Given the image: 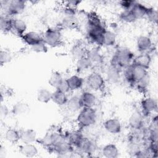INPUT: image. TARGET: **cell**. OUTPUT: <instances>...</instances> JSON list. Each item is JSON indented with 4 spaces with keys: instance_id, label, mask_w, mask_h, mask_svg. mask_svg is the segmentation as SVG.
<instances>
[{
    "instance_id": "cell-43",
    "label": "cell",
    "mask_w": 158,
    "mask_h": 158,
    "mask_svg": "<svg viewBox=\"0 0 158 158\" xmlns=\"http://www.w3.org/2000/svg\"><path fill=\"white\" fill-rule=\"evenodd\" d=\"M10 112H11V111H10V110H9V108L8 107V106L4 102L1 103V106H0L1 119L5 120L8 117Z\"/></svg>"
},
{
    "instance_id": "cell-12",
    "label": "cell",
    "mask_w": 158,
    "mask_h": 158,
    "mask_svg": "<svg viewBox=\"0 0 158 158\" xmlns=\"http://www.w3.org/2000/svg\"><path fill=\"white\" fill-rule=\"evenodd\" d=\"M136 48L139 53H149L153 51L154 43L147 35H140L136 40Z\"/></svg>"
},
{
    "instance_id": "cell-8",
    "label": "cell",
    "mask_w": 158,
    "mask_h": 158,
    "mask_svg": "<svg viewBox=\"0 0 158 158\" xmlns=\"http://www.w3.org/2000/svg\"><path fill=\"white\" fill-rule=\"evenodd\" d=\"M140 112L145 118L149 117L157 111V101L152 96H145L140 101Z\"/></svg>"
},
{
    "instance_id": "cell-46",
    "label": "cell",
    "mask_w": 158,
    "mask_h": 158,
    "mask_svg": "<svg viewBox=\"0 0 158 158\" xmlns=\"http://www.w3.org/2000/svg\"><path fill=\"white\" fill-rule=\"evenodd\" d=\"M6 154V151L5 147H3L2 145H1V148H0V157H5Z\"/></svg>"
},
{
    "instance_id": "cell-37",
    "label": "cell",
    "mask_w": 158,
    "mask_h": 158,
    "mask_svg": "<svg viewBox=\"0 0 158 158\" xmlns=\"http://www.w3.org/2000/svg\"><path fill=\"white\" fill-rule=\"evenodd\" d=\"M150 81H151L150 76H149V75H148L144 78L141 79V80L136 82L135 87L138 89V91L139 93H141L142 94H146L149 89V87L150 85Z\"/></svg>"
},
{
    "instance_id": "cell-14",
    "label": "cell",
    "mask_w": 158,
    "mask_h": 158,
    "mask_svg": "<svg viewBox=\"0 0 158 158\" xmlns=\"http://www.w3.org/2000/svg\"><path fill=\"white\" fill-rule=\"evenodd\" d=\"M104 130L111 135H118L122 130V123L119 119L115 117H111L106 119L103 123Z\"/></svg>"
},
{
    "instance_id": "cell-40",
    "label": "cell",
    "mask_w": 158,
    "mask_h": 158,
    "mask_svg": "<svg viewBox=\"0 0 158 158\" xmlns=\"http://www.w3.org/2000/svg\"><path fill=\"white\" fill-rule=\"evenodd\" d=\"M48 48L49 47L45 43V42L42 40L33 46L30 47V49L33 52L35 53H46L48 51Z\"/></svg>"
},
{
    "instance_id": "cell-22",
    "label": "cell",
    "mask_w": 158,
    "mask_h": 158,
    "mask_svg": "<svg viewBox=\"0 0 158 158\" xmlns=\"http://www.w3.org/2000/svg\"><path fill=\"white\" fill-rule=\"evenodd\" d=\"M37 132L32 128L20 130V142L21 143H35L38 141Z\"/></svg>"
},
{
    "instance_id": "cell-17",
    "label": "cell",
    "mask_w": 158,
    "mask_h": 158,
    "mask_svg": "<svg viewBox=\"0 0 158 158\" xmlns=\"http://www.w3.org/2000/svg\"><path fill=\"white\" fill-rule=\"evenodd\" d=\"M83 107H95L97 104V96L93 91L89 89L83 91L80 94Z\"/></svg>"
},
{
    "instance_id": "cell-11",
    "label": "cell",
    "mask_w": 158,
    "mask_h": 158,
    "mask_svg": "<svg viewBox=\"0 0 158 158\" xmlns=\"http://www.w3.org/2000/svg\"><path fill=\"white\" fill-rule=\"evenodd\" d=\"M104 77L106 82L112 85L118 84L122 79V70L109 64L105 69Z\"/></svg>"
},
{
    "instance_id": "cell-16",
    "label": "cell",
    "mask_w": 158,
    "mask_h": 158,
    "mask_svg": "<svg viewBox=\"0 0 158 158\" xmlns=\"http://www.w3.org/2000/svg\"><path fill=\"white\" fill-rule=\"evenodd\" d=\"M27 24L25 20L19 17L12 18L10 33L19 38H21L27 31Z\"/></svg>"
},
{
    "instance_id": "cell-20",
    "label": "cell",
    "mask_w": 158,
    "mask_h": 158,
    "mask_svg": "<svg viewBox=\"0 0 158 158\" xmlns=\"http://www.w3.org/2000/svg\"><path fill=\"white\" fill-rule=\"evenodd\" d=\"M71 92L77 91L83 88L85 85V80L79 74H73L66 78Z\"/></svg>"
},
{
    "instance_id": "cell-19",
    "label": "cell",
    "mask_w": 158,
    "mask_h": 158,
    "mask_svg": "<svg viewBox=\"0 0 158 158\" xmlns=\"http://www.w3.org/2000/svg\"><path fill=\"white\" fill-rule=\"evenodd\" d=\"M24 44L30 48L43 40V34L36 31H27L21 38Z\"/></svg>"
},
{
    "instance_id": "cell-4",
    "label": "cell",
    "mask_w": 158,
    "mask_h": 158,
    "mask_svg": "<svg viewBox=\"0 0 158 158\" xmlns=\"http://www.w3.org/2000/svg\"><path fill=\"white\" fill-rule=\"evenodd\" d=\"M2 14L14 18L22 14L27 7V2L22 0L1 1Z\"/></svg>"
},
{
    "instance_id": "cell-9",
    "label": "cell",
    "mask_w": 158,
    "mask_h": 158,
    "mask_svg": "<svg viewBox=\"0 0 158 158\" xmlns=\"http://www.w3.org/2000/svg\"><path fill=\"white\" fill-rule=\"evenodd\" d=\"M145 117L140 110L133 111L128 117V124L133 131H141L145 128Z\"/></svg>"
},
{
    "instance_id": "cell-1",
    "label": "cell",
    "mask_w": 158,
    "mask_h": 158,
    "mask_svg": "<svg viewBox=\"0 0 158 158\" xmlns=\"http://www.w3.org/2000/svg\"><path fill=\"white\" fill-rule=\"evenodd\" d=\"M85 27L88 41L93 45L101 48L103 35L107 29L101 19L96 14H89Z\"/></svg>"
},
{
    "instance_id": "cell-15",
    "label": "cell",
    "mask_w": 158,
    "mask_h": 158,
    "mask_svg": "<svg viewBox=\"0 0 158 158\" xmlns=\"http://www.w3.org/2000/svg\"><path fill=\"white\" fill-rule=\"evenodd\" d=\"M65 135L69 143L75 151L79 148L85 137L83 130L79 128L71 130L68 133H65Z\"/></svg>"
},
{
    "instance_id": "cell-13",
    "label": "cell",
    "mask_w": 158,
    "mask_h": 158,
    "mask_svg": "<svg viewBox=\"0 0 158 158\" xmlns=\"http://www.w3.org/2000/svg\"><path fill=\"white\" fill-rule=\"evenodd\" d=\"M98 145L96 141L92 138L85 136L79 148L75 151L77 153L83 154L88 156H93L96 153Z\"/></svg>"
},
{
    "instance_id": "cell-42",
    "label": "cell",
    "mask_w": 158,
    "mask_h": 158,
    "mask_svg": "<svg viewBox=\"0 0 158 158\" xmlns=\"http://www.w3.org/2000/svg\"><path fill=\"white\" fill-rule=\"evenodd\" d=\"M136 1L133 0H121L118 1V6L122 10H129L132 8Z\"/></svg>"
},
{
    "instance_id": "cell-24",
    "label": "cell",
    "mask_w": 158,
    "mask_h": 158,
    "mask_svg": "<svg viewBox=\"0 0 158 158\" xmlns=\"http://www.w3.org/2000/svg\"><path fill=\"white\" fill-rule=\"evenodd\" d=\"M152 61V56L149 53H139L135 56L133 64L142 67L147 70L149 69Z\"/></svg>"
},
{
    "instance_id": "cell-36",
    "label": "cell",
    "mask_w": 158,
    "mask_h": 158,
    "mask_svg": "<svg viewBox=\"0 0 158 158\" xmlns=\"http://www.w3.org/2000/svg\"><path fill=\"white\" fill-rule=\"evenodd\" d=\"M132 69H133V77H134L136 83L138 81L141 80V79L144 78V77L149 75L148 70L142 67L135 65L133 63H132Z\"/></svg>"
},
{
    "instance_id": "cell-39",
    "label": "cell",
    "mask_w": 158,
    "mask_h": 158,
    "mask_svg": "<svg viewBox=\"0 0 158 158\" xmlns=\"http://www.w3.org/2000/svg\"><path fill=\"white\" fill-rule=\"evenodd\" d=\"M13 56L7 49H1L0 51V64L1 65H6L12 61Z\"/></svg>"
},
{
    "instance_id": "cell-7",
    "label": "cell",
    "mask_w": 158,
    "mask_h": 158,
    "mask_svg": "<svg viewBox=\"0 0 158 158\" xmlns=\"http://www.w3.org/2000/svg\"><path fill=\"white\" fill-rule=\"evenodd\" d=\"M62 30L58 27H49L43 33V39L45 43L50 48L60 46L62 42Z\"/></svg>"
},
{
    "instance_id": "cell-29",
    "label": "cell",
    "mask_w": 158,
    "mask_h": 158,
    "mask_svg": "<svg viewBox=\"0 0 158 158\" xmlns=\"http://www.w3.org/2000/svg\"><path fill=\"white\" fill-rule=\"evenodd\" d=\"M75 67L77 73L80 75L81 73L89 70L93 67L90 60L86 56H85L75 61Z\"/></svg>"
},
{
    "instance_id": "cell-31",
    "label": "cell",
    "mask_w": 158,
    "mask_h": 158,
    "mask_svg": "<svg viewBox=\"0 0 158 158\" xmlns=\"http://www.w3.org/2000/svg\"><path fill=\"white\" fill-rule=\"evenodd\" d=\"M117 44V34L112 30L106 29L102 37V46L112 48Z\"/></svg>"
},
{
    "instance_id": "cell-44",
    "label": "cell",
    "mask_w": 158,
    "mask_h": 158,
    "mask_svg": "<svg viewBox=\"0 0 158 158\" xmlns=\"http://www.w3.org/2000/svg\"><path fill=\"white\" fill-rule=\"evenodd\" d=\"M59 89L65 93H67L69 95V93H72L70 91V89L69 88V86L67 83V81L66 80V78H64V80L62 81V82L61 83V84L59 85V86L58 87L57 89Z\"/></svg>"
},
{
    "instance_id": "cell-25",
    "label": "cell",
    "mask_w": 158,
    "mask_h": 158,
    "mask_svg": "<svg viewBox=\"0 0 158 158\" xmlns=\"http://www.w3.org/2000/svg\"><path fill=\"white\" fill-rule=\"evenodd\" d=\"M62 17L59 21V25L58 27L62 29H72L75 28L78 25V22L77 20L76 15H65L62 14Z\"/></svg>"
},
{
    "instance_id": "cell-6",
    "label": "cell",
    "mask_w": 158,
    "mask_h": 158,
    "mask_svg": "<svg viewBox=\"0 0 158 158\" xmlns=\"http://www.w3.org/2000/svg\"><path fill=\"white\" fill-rule=\"evenodd\" d=\"M85 80L86 87L91 91L101 92L106 88V81L104 77L98 71L90 72Z\"/></svg>"
},
{
    "instance_id": "cell-3",
    "label": "cell",
    "mask_w": 158,
    "mask_h": 158,
    "mask_svg": "<svg viewBox=\"0 0 158 158\" xmlns=\"http://www.w3.org/2000/svg\"><path fill=\"white\" fill-rule=\"evenodd\" d=\"M98 118V114L95 107H83L76 117L78 128L83 130L93 126L96 123Z\"/></svg>"
},
{
    "instance_id": "cell-18",
    "label": "cell",
    "mask_w": 158,
    "mask_h": 158,
    "mask_svg": "<svg viewBox=\"0 0 158 158\" xmlns=\"http://www.w3.org/2000/svg\"><path fill=\"white\" fill-rule=\"evenodd\" d=\"M67 111L71 114H78V112L83 108L80 94H72L69 96L67 104L65 106Z\"/></svg>"
},
{
    "instance_id": "cell-27",
    "label": "cell",
    "mask_w": 158,
    "mask_h": 158,
    "mask_svg": "<svg viewBox=\"0 0 158 158\" xmlns=\"http://www.w3.org/2000/svg\"><path fill=\"white\" fill-rule=\"evenodd\" d=\"M88 48H86L83 44L78 43L73 45L70 51V54L72 58L76 61L77 60L86 56V51Z\"/></svg>"
},
{
    "instance_id": "cell-32",
    "label": "cell",
    "mask_w": 158,
    "mask_h": 158,
    "mask_svg": "<svg viewBox=\"0 0 158 158\" xmlns=\"http://www.w3.org/2000/svg\"><path fill=\"white\" fill-rule=\"evenodd\" d=\"M4 139L11 144H17L20 142V130L15 128H7L4 134Z\"/></svg>"
},
{
    "instance_id": "cell-21",
    "label": "cell",
    "mask_w": 158,
    "mask_h": 158,
    "mask_svg": "<svg viewBox=\"0 0 158 158\" xmlns=\"http://www.w3.org/2000/svg\"><path fill=\"white\" fill-rule=\"evenodd\" d=\"M19 153L26 157H34L38 155L39 149L35 143H21L19 146Z\"/></svg>"
},
{
    "instance_id": "cell-34",
    "label": "cell",
    "mask_w": 158,
    "mask_h": 158,
    "mask_svg": "<svg viewBox=\"0 0 158 158\" xmlns=\"http://www.w3.org/2000/svg\"><path fill=\"white\" fill-rule=\"evenodd\" d=\"M65 78L58 71H53L48 79L49 85L54 89H57Z\"/></svg>"
},
{
    "instance_id": "cell-23",
    "label": "cell",
    "mask_w": 158,
    "mask_h": 158,
    "mask_svg": "<svg viewBox=\"0 0 158 158\" xmlns=\"http://www.w3.org/2000/svg\"><path fill=\"white\" fill-rule=\"evenodd\" d=\"M100 153L102 157L106 158H117L119 156L120 151L115 144L109 143L101 148Z\"/></svg>"
},
{
    "instance_id": "cell-2",
    "label": "cell",
    "mask_w": 158,
    "mask_h": 158,
    "mask_svg": "<svg viewBox=\"0 0 158 158\" xmlns=\"http://www.w3.org/2000/svg\"><path fill=\"white\" fill-rule=\"evenodd\" d=\"M135 56L130 48L126 46H120L117 48L113 53L109 64L122 71L123 69L133 63Z\"/></svg>"
},
{
    "instance_id": "cell-41",
    "label": "cell",
    "mask_w": 158,
    "mask_h": 158,
    "mask_svg": "<svg viewBox=\"0 0 158 158\" xmlns=\"http://www.w3.org/2000/svg\"><path fill=\"white\" fill-rule=\"evenodd\" d=\"M157 11L153 7H149L148 13L146 14V17L148 19V20L152 23H157Z\"/></svg>"
},
{
    "instance_id": "cell-45",
    "label": "cell",
    "mask_w": 158,
    "mask_h": 158,
    "mask_svg": "<svg viewBox=\"0 0 158 158\" xmlns=\"http://www.w3.org/2000/svg\"><path fill=\"white\" fill-rule=\"evenodd\" d=\"M81 3V1H75V0L67 1L64 2V6L69 7L70 8L77 10L78 7L80 5Z\"/></svg>"
},
{
    "instance_id": "cell-28",
    "label": "cell",
    "mask_w": 158,
    "mask_h": 158,
    "mask_svg": "<svg viewBox=\"0 0 158 158\" xmlns=\"http://www.w3.org/2000/svg\"><path fill=\"white\" fill-rule=\"evenodd\" d=\"M149 8V7L146 6L145 4L139 1H136L135 4L133 5L131 10L136 20H138L146 17Z\"/></svg>"
},
{
    "instance_id": "cell-10",
    "label": "cell",
    "mask_w": 158,
    "mask_h": 158,
    "mask_svg": "<svg viewBox=\"0 0 158 158\" xmlns=\"http://www.w3.org/2000/svg\"><path fill=\"white\" fill-rule=\"evenodd\" d=\"M86 57L90 60L93 67L101 65L104 60V57L101 50V47L94 45L88 48Z\"/></svg>"
},
{
    "instance_id": "cell-26",
    "label": "cell",
    "mask_w": 158,
    "mask_h": 158,
    "mask_svg": "<svg viewBox=\"0 0 158 158\" xmlns=\"http://www.w3.org/2000/svg\"><path fill=\"white\" fill-rule=\"evenodd\" d=\"M30 107L28 103L23 101H18L12 106L11 114L15 117L24 116L29 113Z\"/></svg>"
},
{
    "instance_id": "cell-5",
    "label": "cell",
    "mask_w": 158,
    "mask_h": 158,
    "mask_svg": "<svg viewBox=\"0 0 158 158\" xmlns=\"http://www.w3.org/2000/svg\"><path fill=\"white\" fill-rule=\"evenodd\" d=\"M65 137V133H63L59 130L53 128L48 130L42 138H38L37 142L49 151H51Z\"/></svg>"
},
{
    "instance_id": "cell-35",
    "label": "cell",
    "mask_w": 158,
    "mask_h": 158,
    "mask_svg": "<svg viewBox=\"0 0 158 158\" xmlns=\"http://www.w3.org/2000/svg\"><path fill=\"white\" fill-rule=\"evenodd\" d=\"M12 18L2 15L0 17V30L1 33L7 34L10 33L12 28Z\"/></svg>"
},
{
    "instance_id": "cell-38",
    "label": "cell",
    "mask_w": 158,
    "mask_h": 158,
    "mask_svg": "<svg viewBox=\"0 0 158 158\" xmlns=\"http://www.w3.org/2000/svg\"><path fill=\"white\" fill-rule=\"evenodd\" d=\"M118 18L121 22L126 23H131L136 21L131 9L122 10L119 14Z\"/></svg>"
},
{
    "instance_id": "cell-30",
    "label": "cell",
    "mask_w": 158,
    "mask_h": 158,
    "mask_svg": "<svg viewBox=\"0 0 158 158\" xmlns=\"http://www.w3.org/2000/svg\"><path fill=\"white\" fill-rule=\"evenodd\" d=\"M69 97V95L68 94L65 93L59 89H54V91H52L51 101L57 106L65 107Z\"/></svg>"
},
{
    "instance_id": "cell-33",
    "label": "cell",
    "mask_w": 158,
    "mask_h": 158,
    "mask_svg": "<svg viewBox=\"0 0 158 158\" xmlns=\"http://www.w3.org/2000/svg\"><path fill=\"white\" fill-rule=\"evenodd\" d=\"M52 91L46 88H39L36 93V99L38 102L47 104L51 101Z\"/></svg>"
}]
</instances>
